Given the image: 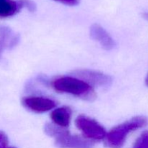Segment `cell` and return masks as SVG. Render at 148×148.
<instances>
[{
	"instance_id": "obj_10",
	"label": "cell",
	"mask_w": 148,
	"mask_h": 148,
	"mask_svg": "<svg viewBox=\"0 0 148 148\" xmlns=\"http://www.w3.org/2000/svg\"><path fill=\"white\" fill-rule=\"evenodd\" d=\"M23 7V0H0V18L12 17Z\"/></svg>"
},
{
	"instance_id": "obj_3",
	"label": "cell",
	"mask_w": 148,
	"mask_h": 148,
	"mask_svg": "<svg viewBox=\"0 0 148 148\" xmlns=\"http://www.w3.org/2000/svg\"><path fill=\"white\" fill-rule=\"evenodd\" d=\"M45 132L54 137L55 145L59 148H92L93 144L88 139L78 135H72L64 128L47 124L45 126Z\"/></svg>"
},
{
	"instance_id": "obj_9",
	"label": "cell",
	"mask_w": 148,
	"mask_h": 148,
	"mask_svg": "<svg viewBox=\"0 0 148 148\" xmlns=\"http://www.w3.org/2000/svg\"><path fill=\"white\" fill-rule=\"evenodd\" d=\"M72 114V109L69 107L63 106L53 110L50 116L55 125L62 128H66L70 124Z\"/></svg>"
},
{
	"instance_id": "obj_11",
	"label": "cell",
	"mask_w": 148,
	"mask_h": 148,
	"mask_svg": "<svg viewBox=\"0 0 148 148\" xmlns=\"http://www.w3.org/2000/svg\"><path fill=\"white\" fill-rule=\"evenodd\" d=\"M133 148H148V131L143 132L138 137Z\"/></svg>"
},
{
	"instance_id": "obj_2",
	"label": "cell",
	"mask_w": 148,
	"mask_h": 148,
	"mask_svg": "<svg viewBox=\"0 0 148 148\" xmlns=\"http://www.w3.org/2000/svg\"><path fill=\"white\" fill-rule=\"evenodd\" d=\"M148 119L143 116L134 117L116 127H114L106 136V144L110 148H121L127 136L132 132L145 127Z\"/></svg>"
},
{
	"instance_id": "obj_6",
	"label": "cell",
	"mask_w": 148,
	"mask_h": 148,
	"mask_svg": "<svg viewBox=\"0 0 148 148\" xmlns=\"http://www.w3.org/2000/svg\"><path fill=\"white\" fill-rule=\"evenodd\" d=\"M23 106L32 112L41 114L53 109L56 103L54 101L45 97H25L22 100Z\"/></svg>"
},
{
	"instance_id": "obj_17",
	"label": "cell",
	"mask_w": 148,
	"mask_h": 148,
	"mask_svg": "<svg viewBox=\"0 0 148 148\" xmlns=\"http://www.w3.org/2000/svg\"><path fill=\"white\" fill-rule=\"evenodd\" d=\"M1 148H16V147H9V146L7 145V146H6V147H1Z\"/></svg>"
},
{
	"instance_id": "obj_4",
	"label": "cell",
	"mask_w": 148,
	"mask_h": 148,
	"mask_svg": "<svg viewBox=\"0 0 148 148\" xmlns=\"http://www.w3.org/2000/svg\"><path fill=\"white\" fill-rule=\"evenodd\" d=\"M75 125L88 140L101 141L106 138L107 134L106 131L102 125L86 116L81 115L77 116L75 120Z\"/></svg>"
},
{
	"instance_id": "obj_15",
	"label": "cell",
	"mask_w": 148,
	"mask_h": 148,
	"mask_svg": "<svg viewBox=\"0 0 148 148\" xmlns=\"http://www.w3.org/2000/svg\"><path fill=\"white\" fill-rule=\"evenodd\" d=\"M143 16H144L145 18L147 19V20H148V13H145V14H143Z\"/></svg>"
},
{
	"instance_id": "obj_14",
	"label": "cell",
	"mask_w": 148,
	"mask_h": 148,
	"mask_svg": "<svg viewBox=\"0 0 148 148\" xmlns=\"http://www.w3.org/2000/svg\"><path fill=\"white\" fill-rule=\"evenodd\" d=\"M67 6H76L79 3V0H54Z\"/></svg>"
},
{
	"instance_id": "obj_16",
	"label": "cell",
	"mask_w": 148,
	"mask_h": 148,
	"mask_svg": "<svg viewBox=\"0 0 148 148\" xmlns=\"http://www.w3.org/2000/svg\"><path fill=\"white\" fill-rule=\"evenodd\" d=\"M145 82H146V85H147L148 86V75H147V78H146V79H145Z\"/></svg>"
},
{
	"instance_id": "obj_1",
	"label": "cell",
	"mask_w": 148,
	"mask_h": 148,
	"mask_svg": "<svg viewBox=\"0 0 148 148\" xmlns=\"http://www.w3.org/2000/svg\"><path fill=\"white\" fill-rule=\"evenodd\" d=\"M52 87L57 92L70 94L85 101H92L96 98V94L92 86L74 76L56 78L52 82Z\"/></svg>"
},
{
	"instance_id": "obj_5",
	"label": "cell",
	"mask_w": 148,
	"mask_h": 148,
	"mask_svg": "<svg viewBox=\"0 0 148 148\" xmlns=\"http://www.w3.org/2000/svg\"><path fill=\"white\" fill-rule=\"evenodd\" d=\"M74 77L82 79L90 86L108 88L112 83V78L108 75L90 69H78L73 72Z\"/></svg>"
},
{
	"instance_id": "obj_13",
	"label": "cell",
	"mask_w": 148,
	"mask_h": 148,
	"mask_svg": "<svg viewBox=\"0 0 148 148\" xmlns=\"http://www.w3.org/2000/svg\"><path fill=\"white\" fill-rule=\"evenodd\" d=\"M8 145V138L5 133L0 132V148L6 147Z\"/></svg>"
},
{
	"instance_id": "obj_7",
	"label": "cell",
	"mask_w": 148,
	"mask_h": 148,
	"mask_svg": "<svg viewBox=\"0 0 148 148\" xmlns=\"http://www.w3.org/2000/svg\"><path fill=\"white\" fill-rule=\"evenodd\" d=\"M90 36L93 40L98 42L106 50H111L115 46V42L106 30L98 24H93L90 30Z\"/></svg>"
},
{
	"instance_id": "obj_12",
	"label": "cell",
	"mask_w": 148,
	"mask_h": 148,
	"mask_svg": "<svg viewBox=\"0 0 148 148\" xmlns=\"http://www.w3.org/2000/svg\"><path fill=\"white\" fill-rule=\"evenodd\" d=\"M23 3H24V7L27 8L30 12H34L36 10V4L31 0H23Z\"/></svg>"
},
{
	"instance_id": "obj_8",
	"label": "cell",
	"mask_w": 148,
	"mask_h": 148,
	"mask_svg": "<svg viewBox=\"0 0 148 148\" xmlns=\"http://www.w3.org/2000/svg\"><path fill=\"white\" fill-rule=\"evenodd\" d=\"M20 41V36L10 27L0 25V59L4 49H11Z\"/></svg>"
}]
</instances>
